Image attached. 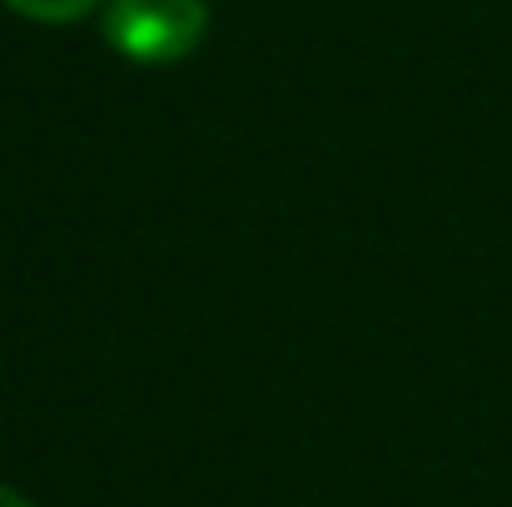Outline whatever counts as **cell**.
Returning a JSON list of instances; mask_svg holds the SVG:
<instances>
[{
    "label": "cell",
    "instance_id": "1",
    "mask_svg": "<svg viewBox=\"0 0 512 507\" xmlns=\"http://www.w3.org/2000/svg\"><path fill=\"white\" fill-rule=\"evenodd\" d=\"M209 30L204 0H110L105 40L135 65H174Z\"/></svg>",
    "mask_w": 512,
    "mask_h": 507
},
{
    "label": "cell",
    "instance_id": "2",
    "mask_svg": "<svg viewBox=\"0 0 512 507\" xmlns=\"http://www.w3.org/2000/svg\"><path fill=\"white\" fill-rule=\"evenodd\" d=\"M15 15H25V20H40V25H70V20H80L95 0H5Z\"/></svg>",
    "mask_w": 512,
    "mask_h": 507
},
{
    "label": "cell",
    "instance_id": "3",
    "mask_svg": "<svg viewBox=\"0 0 512 507\" xmlns=\"http://www.w3.org/2000/svg\"><path fill=\"white\" fill-rule=\"evenodd\" d=\"M0 507H30V503H25L15 488H5V483H0Z\"/></svg>",
    "mask_w": 512,
    "mask_h": 507
}]
</instances>
